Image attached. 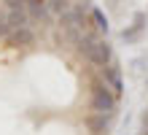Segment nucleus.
Returning a JSON list of instances; mask_svg holds the SVG:
<instances>
[{"label": "nucleus", "instance_id": "nucleus-1", "mask_svg": "<svg viewBox=\"0 0 148 135\" xmlns=\"http://www.w3.org/2000/svg\"><path fill=\"white\" fill-rule=\"evenodd\" d=\"M116 111V92L100 81L92 87V114H113Z\"/></svg>", "mask_w": 148, "mask_h": 135}, {"label": "nucleus", "instance_id": "nucleus-2", "mask_svg": "<svg viewBox=\"0 0 148 135\" xmlns=\"http://www.w3.org/2000/svg\"><path fill=\"white\" fill-rule=\"evenodd\" d=\"M8 46H32L35 43V33H32V27H16V30H11V35H8Z\"/></svg>", "mask_w": 148, "mask_h": 135}, {"label": "nucleus", "instance_id": "nucleus-3", "mask_svg": "<svg viewBox=\"0 0 148 135\" xmlns=\"http://www.w3.org/2000/svg\"><path fill=\"white\" fill-rule=\"evenodd\" d=\"M110 116L113 114H89V116H86V127H89V132L92 135H108Z\"/></svg>", "mask_w": 148, "mask_h": 135}, {"label": "nucleus", "instance_id": "nucleus-4", "mask_svg": "<svg viewBox=\"0 0 148 135\" xmlns=\"http://www.w3.org/2000/svg\"><path fill=\"white\" fill-rule=\"evenodd\" d=\"M5 22L14 27H30L32 19H30V8L27 6H19V8H8V14H5Z\"/></svg>", "mask_w": 148, "mask_h": 135}, {"label": "nucleus", "instance_id": "nucleus-5", "mask_svg": "<svg viewBox=\"0 0 148 135\" xmlns=\"http://www.w3.org/2000/svg\"><path fill=\"white\" fill-rule=\"evenodd\" d=\"M110 60H113V46L108 41H97L94 43V60H92V65H97V68H108L110 65Z\"/></svg>", "mask_w": 148, "mask_h": 135}, {"label": "nucleus", "instance_id": "nucleus-6", "mask_svg": "<svg viewBox=\"0 0 148 135\" xmlns=\"http://www.w3.org/2000/svg\"><path fill=\"white\" fill-rule=\"evenodd\" d=\"M102 81L116 92V97L124 92V81H121V70L116 68V65H108V68H102Z\"/></svg>", "mask_w": 148, "mask_h": 135}, {"label": "nucleus", "instance_id": "nucleus-7", "mask_svg": "<svg viewBox=\"0 0 148 135\" xmlns=\"http://www.w3.org/2000/svg\"><path fill=\"white\" fill-rule=\"evenodd\" d=\"M27 8H30V19H32V22H46V24H49L51 16H54V14L49 11L46 3H43V6H27Z\"/></svg>", "mask_w": 148, "mask_h": 135}, {"label": "nucleus", "instance_id": "nucleus-8", "mask_svg": "<svg viewBox=\"0 0 148 135\" xmlns=\"http://www.w3.org/2000/svg\"><path fill=\"white\" fill-rule=\"evenodd\" d=\"M89 19L94 22V27H97V30L102 33V35H108V30H110V24H108V16L100 11V8H92L89 11Z\"/></svg>", "mask_w": 148, "mask_h": 135}, {"label": "nucleus", "instance_id": "nucleus-9", "mask_svg": "<svg viewBox=\"0 0 148 135\" xmlns=\"http://www.w3.org/2000/svg\"><path fill=\"white\" fill-rule=\"evenodd\" d=\"M49 11L51 14H54V16H62L65 11H70V8H73V3H70V0H49Z\"/></svg>", "mask_w": 148, "mask_h": 135}, {"label": "nucleus", "instance_id": "nucleus-10", "mask_svg": "<svg viewBox=\"0 0 148 135\" xmlns=\"http://www.w3.org/2000/svg\"><path fill=\"white\" fill-rule=\"evenodd\" d=\"M11 30H14V27L5 22V16H3V14H0V38H8V35H11Z\"/></svg>", "mask_w": 148, "mask_h": 135}, {"label": "nucleus", "instance_id": "nucleus-11", "mask_svg": "<svg viewBox=\"0 0 148 135\" xmlns=\"http://www.w3.org/2000/svg\"><path fill=\"white\" fill-rule=\"evenodd\" d=\"M3 3H5L8 8H19V6H27L24 0H3Z\"/></svg>", "mask_w": 148, "mask_h": 135}, {"label": "nucleus", "instance_id": "nucleus-12", "mask_svg": "<svg viewBox=\"0 0 148 135\" xmlns=\"http://www.w3.org/2000/svg\"><path fill=\"white\" fill-rule=\"evenodd\" d=\"M24 3H27V6H43L46 0H24Z\"/></svg>", "mask_w": 148, "mask_h": 135}, {"label": "nucleus", "instance_id": "nucleus-13", "mask_svg": "<svg viewBox=\"0 0 148 135\" xmlns=\"http://www.w3.org/2000/svg\"><path fill=\"white\" fill-rule=\"evenodd\" d=\"M143 124H145V135H148V114L143 116Z\"/></svg>", "mask_w": 148, "mask_h": 135}]
</instances>
